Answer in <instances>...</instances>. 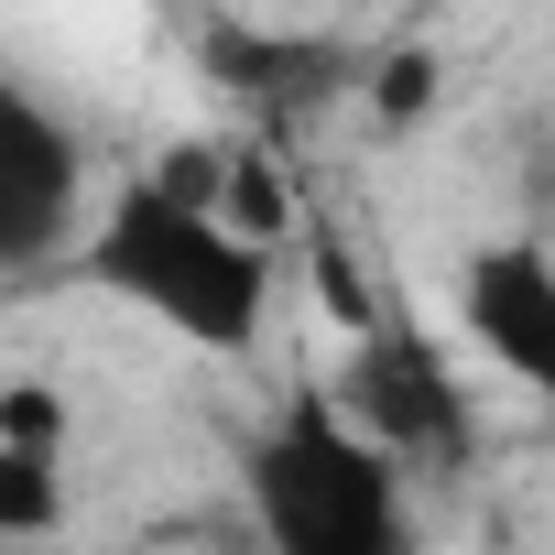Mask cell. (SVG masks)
Masks as SVG:
<instances>
[{"instance_id": "obj_9", "label": "cell", "mask_w": 555, "mask_h": 555, "mask_svg": "<svg viewBox=\"0 0 555 555\" xmlns=\"http://www.w3.org/2000/svg\"><path fill=\"white\" fill-rule=\"evenodd\" d=\"M371 99H382V120H414V109L436 99V55H392V66L371 77Z\"/></svg>"}, {"instance_id": "obj_1", "label": "cell", "mask_w": 555, "mask_h": 555, "mask_svg": "<svg viewBox=\"0 0 555 555\" xmlns=\"http://www.w3.org/2000/svg\"><path fill=\"white\" fill-rule=\"evenodd\" d=\"M88 272H99L109 295L153 306V317H164L175 338H196V349H250L261 295H272L261 240H240L218 207H175V196H153V185H131V196L109 207V229L88 240Z\"/></svg>"}, {"instance_id": "obj_8", "label": "cell", "mask_w": 555, "mask_h": 555, "mask_svg": "<svg viewBox=\"0 0 555 555\" xmlns=\"http://www.w3.org/2000/svg\"><path fill=\"white\" fill-rule=\"evenodd\" d=\"M218 175H229V164H218L207 142H175L164 175H153V196H175V207H218Z\"/></svg>"}, {"instance_id": "obj_2", "label": "cell", "mask_w": 555, "mask_h": 555, "mask_svg": "<svg viewBox=\"0 0 555 555\" xmlns=\"http://www.w3.org/2000/svg\"><path fill=\"white\" fill-rule=\"evenodd\" d=\"M250 512L272 555H403L392 447H371L349 414H295L250 457Z\"/></svg>"}, {"instance_id": "obj_4", "label": "cell", "mask_w": 555, "mask_h": 555, "mask_svg": "<svg viewBox=\"0 0 555 555\" xmlns=\"http://www.w3.org/2000/svg\"><path fill=\"white\" fill-rule=\"evenodd\" d=\"M66 218H77V142L34 99L0 88V272L44 261L66 240Z\"/></svg>"}, {"instance_id": "obj_5", "label": "cell", "mask_w": 555, "mask_h": 555, "mask_svg": "<svg viewBox=\"0 0 555 555\" xmlns=\"http://www.w3.org/2000/svg\"><path fill=\"white\" fill-rule=\"evenodd\" d=\"M457 295H468V338L512 382H555V272H544L533 240H490Z\"/></svg>"}, {"instance_id": "obj_3", "label": "cell", "mask_w": 555, "mask_h": 555, "mask_svg": "<svg viewBox=\"0 0 555 555\" xmlns=\"http://www.w3.org/2000/svg\"><path fill=\"white\" fill-rule=\"evenodd\" d=\"M338 414H349L371 447H403V457H447V447H457V382H447V360H436L414 327H392V317L360 327V360H349Z\"/></svg>"}, {"instance_id": "obj_6", "label": "cell", "mask_w": 555, "mask_h": 555, "mask_svg": "<svg viewBox=\"0 0 555 555\" xmlns=\"http://www.w3.org/2000/svg\"><path fill=\"white\" fill-rule=\"evenodd\" d=\"M66 501H55V457H34V447H0V544L12 533H44Z\"/></svg>"}, {"instance_id": "obj_7", "label": "cell", "mask_w": 555, "mask_h": 555, "mask_svg": "<svg viewBox=\"0 0 555 555\" xmlns=\"http://www.w3.org/2000/svg\"><path fill=\"white\" fill-rule=\"evenodd\" d=\"M55 436H66V403H55L44 382H12V392H0V447H34V457H55Z\"/></svg>"}]
</instances>
